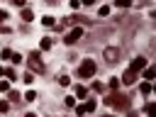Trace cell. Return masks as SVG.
Masks as SVG:
<instances>
[{
  "label": "cell",
  "mask_w": 156,
  "mask_h": 117,
  "mask_svg": "<svg viewBox=\"0 0 156 117\" xmlns=\"http://www.w3.org/2000/svg\"><path fill=\"white\" fill-rule=\"evenodd\" d=\"M90 76H95V61L93 58H85L78 66V78H90Z\"/></svg>",
  "instance_id": "7a4b0ae2"
},
{
  "label": "cell",
  "mask_w": 156,
  "mask_h": 117,
  "mask_svg": "<svg viewBox=\"0 0 156 117\" xmlns=\"http://www.w3.org/2000/svg\"><path fill=\"white\" fill-rule=\"evenodd\" d=\"M85 95H88V90L83 85H76V98H85Z\"/></svg>",
  "instance_id": "7c38bea8"
},
{
  "label": "cell",
  "mask_w": 156,
  "mask_h": 117,
  "mask_svg": "<svg viewBox=\"0 0 156 117\" xmlns=\"http://www.w3.org/2000/svg\"><path fill=\"white\" fill-rule=\"evenodd\" d=\"M80 37H83V29H80V27H76V29H71V32L66 34V44H76Z\"/></svg>",
  "instance_id": "5b68a950"
},
{
  "label": "cell",
  "mask_w": 156,
  "mask_h": 117,
  "mask_svg": "<svg viewBox=\"0 0 156 117\" xmlns=\"http://www.w3.org/2000/svg\"><path fill=\"white\" fill-rule=\"evenodd\" d=\"M2 20H7V12H5V10H0V22H2Z\"/></svg>",
  "instance_id": "83f0119b"
},
{
  "label": "cell",
  "mask_w": 156,
  "mask_h": 117,
  "mask_svg": "<svg viewBox=\"0 0 156 117\" xmlns=\"http://www.w3.org/2000/svg\"><path fill=\"white\" fill-rule=\"evenodd\" d=\"M144 110H146V115H149V117H154V115H156V107H154V102H149Z\"/></svg>",
  "instance_id": "9a60e30c"
},
{
  "label": "cell",
  "mask_w": 156,
  "mask_h": 117,
  "mask_svg": "<svg viewBox=\"0 0 156 117\" xmlns=\"http://www.w3.org/2000/svg\"><path fill=\"white\" fill-rule=\"evenodd\" d=\"M5 76H7V78H10V80H17V73H15V71H12V68H7V71H5Z\"/></svg>",
  "instance_id": "ac0fdd59"
},
{
  "label": "cell",
  "mask_w": 156,
  "mask_h": 117,
  "mask_svg": "<svg viewBox=\"0 0 156 117\" xmlns=\"http://www.w3.org/2000/svg\"><path fill=\"white\" fill-rule=\"evenodd\" d=\"M83 107H85V112H93V110H95V100H88Z\"/></svg>",
  "instance_id": "2e32d148"
},
{
  "label": "cell",
  "mask_w": 156,
  "mask_h": 117,
  "mask_svg": "<svg viewBox=\"0 0 156 117\" xmlns=\"http://www.w3.org/2000/svg\"><path fill=\"white\" fill-rule=\"evenodd\" d=\"M105 102H107V105H112V107H117V110H127V107L132 105V100H129L127 95H119V93L107 95V98H105Z\"/></svg>",
  "instance_id": "6da1fadb"
},
{
  "label": "cell",
  "mask_w": 156,
  "mask_h": 117,
  "mask_svg": "<svg viewBox=\"0 0 156 117\" xmlns=\"http://www.w3.org/2000/svg\"><path fill=\"white\" fill-rule=\"evenodd\" d=\"M51 46H54V41H51L49 37H44V39H41V49H44V51H49Z\"/></svg>",
  "instance_id": "30bf717a"
},
{
  "label": "cell",
  "mask_w": 156,
  "mask_h": 117,
  "mask_svg": "<svg viewBox=\"0 0 156 117\" xmlns=\"http://www.w3.org/2000/svg\"><path fill=\"white\" fill-rule=\"evenodd\" d=\"M107 15H110V5H102L100 7V17H107Z\"/></svg>",
  "instance_id": "e0dca14e"
},
{
  "label": "cell",
  "mask_w": 156,
  "mask_h": 117,
  "mask_svg": "<svg viewBox=\"0 0 156 117\" xmlns=\"http://www.w3.org/2000/svg\"><path fill=\"white\" fill-rule=\"evenodd\" d=\"M154 76H156V71H154V68H146V71H144V78H146V83H149Z\"/></svg>",
  "instance_id": "4fadbf2b"
},
{
  "label": "cell",
  "mask_w": 156,
  "mask_h": 117,
  "mask_svg": "<svg viewBox=\"0 0 156 117\" xmlns=\"http://www.w3.org/2000/svg\"><path fill=\"white\" fill-rule=\"evenodd\" d=\"M24 100H27V102L37 100V93H34V90H27V93H24Z\"/></svg>",
  "instance_id": "5bb4252c"
},
{
  "label": "cell",
  "mask_w": 156,
  "mask_h": 117,
  "mask_svg": "<svg viewBox=\"0 0 156 117\" xmlns=\"http://www.w3.org/2000/svg\"><path fill=\"white\" fill-rule=\"evenodd\" d=\"M41 24H44V27H54V24H56V20H54L51 15H46V17H41Z\"/></svg>",
  "instance_id": "9c48e42d"
},
{
  "label": "cell",
  "mask_w": 156,
  "mask_h": 117,
  "mask_svg": "<svg viewBox=\"0 0 156 117\" xmlns=\"http://www.w3.org/2000/svg\"><path fill=\"white\" fill-rule=\"evenodd\" d=\"M0 90L7 93V90H10V83H7V80H0Z\"/></svg>",
  "instance_id": "603a6c76"
},
{
  "label": "cell",
  "mask_w": 156,
  "mask_h": 117,
  "mask_svg": "<svg viewBox=\"0 0 156 117\" xmlns=\"http://www.w3.org/2000/svg\"><path fill=\"white\" fill-rule=\"evenodd\" d=\"M22 20H24V22H32V20H34V12H32L29 7H24V10H22Z\"/></svg>",
  "instance_id": "ba28073f"
},
{
  "label": "cell",
  "mask_w": 156,
  "mask_h": 117,
  "mask_svg": "<svg viewBox=\"0 0 156 117\" xmlns=\"http://www.w3.org/2000/svg\"><path fill=\"white\" fill-rule=\"evenodd\" d=\"M2 76H5V68H2V66H0V78H2Z\"/></svg>",
  "instance_id": "f1b7e54d"
},
{
  "label": "cell",
  "mask_w": 156,
  "mask_h": 117,
  "mask_svg": "<svg viewBox=\"0 0 156 117\" xmlns=\"http://www.w3.org/2000/svg\"><path fill=\"white\" fill-rule=\"evenodd\" d=\"M10 110V102L7 100H0V112H7Z\"/></svg>",
  "instance_id": "ffe728a7"
},
{
  "label": "cell",
  "mask_w": 156,
  "mask_h": 117,
  "mask_svg": "<svg viewBox=\"0 0 156 117\" xmlns=\"http://www.w3.org/2000/svg\"><path fill=\"white\" fill-rule=\"evenodd\" d=\"M10 61H12V63H20V61H22V56H20V54H12V58H10Z\"/></svg>",
  "instance_id": "4316f807"
},
{
  "label": "cell",
  "mask_w": 156,
  "mask_h": 117,
  "mask_svg": "<svg viewBox=\"0 0 156 117\" xmlns=\"http://www.w3.org/2000/svg\"><path fill=\"white\" fill-rule=\"evenodd\" d=\"M139 90H141L144 95H149V93H151V83H146V80H144V83L139 85Z\"/></svg>",
  "instance_id": "8fae6325"
},
{
  "label": "cell",
  "mask_w": 156,
  "mask_h": 117,
  "mask_svg": "<svg viewBox=\"0 0 156 117\" xmlns=\"http://www.w3.org/2000/svg\"><path fill=\"white\" fill-rule=\"evenodd\" d=\"M58 83L66 88V85H71V78H68V76H61V78H58Z\"/></svg>",
  "instance_id": "d6986e66"
},
{
  "label": "cell",
  "mask_w": 156,
  "mask_h": 117,
  "mask_svg": "<svg viewBox=\"0 0 156 117\" xmlns=\"http://www.w3.org/2000/svg\"><path fill=\"white\" fill-rule=\"evenodd\" d=\"M102 117H112V115H102Z\"/></svg>",
  "instance_id": "4dcf8cb0"
},
{
  "label": "cell",
  "mask_w": 156,
  "mask_h": 117,
  "mask_svg": "<svg viewBox=\"0 0 156 117\" xmlns=\"http://www.w3.org/2000/svg\"><path fill=\"white\" fill-rule=\"evenodd\" d=\"M136 76H139L136 71H132V68H127V71L122 73V83H124V85H132V83L136 80Z\"/></svg>",
  "instance_id": "8992f818"
},
{
  "label": "cell",
  "mask_w": 156,
  "mask_h": 117,
  "mask_svg": "<svg viewBox=\"0 0 156 117\" xmlns=\"http://www.w3.org/2000/svg\"><path fill=\"white\" fill-rule=\"evenodd\" d=\"M27 63H29V71H32V73H37V71L41 73V71H44V63H41V58H39V51H32Z\"/></svg>",
  "instance_id": "3957f363"
},
{
  "label": "cell",
  "mask_w": 156,
  "mask_h": 117,
  "mask_svg": "<svg viewBox=\"0 0 156 117\" xmlns=\"http://www.w3.org/2000/svg\"><path fill=\"white\" fill-rule=\"evenodd\" d=\"M110 88H112V90H117V88H119V80H117V78H112V80H110Z\"/></svg>",
  "instance_id": "d4e9b609"
},
{
  "label": "cell",
  "mask_w": 156,
  "mask_h": 117,
  "mask_svg": "<svg viewBox=\"0 0 156 117\" xmlns=\"http://www.w3.org/2000/svg\"><path fill=\"white\" fill-rule=\"evenodd\" d=\"M63 102H66V107H76V98H66Z\"/></svg>",
  "instance_id": "7402d4cb"
},
{
  "label": "cell",
  "mask_w": 156,
  "mask_h": 117,
  "mask_svg": "<svg viewBox=\"0 0 156 117\" xmlns=\"http://www.w3.org/2000/svg\"><path fill=\"white\" fill-rule=\"evenodd\" d=\"M22 80H24V83H32V80H34V73H32V71H29V73H24V78H22Z\"/></svg>",
  "instance_id": "44dd1931"
},
{
  "label": "cell",
  "mask_w": 156,
  "mask_h": 117,
  "mask_svg": "<svg viewBox=\"0 0 156 117\" xmlns=\"http://www.w3.org/2000/svg\"><path fill=\"white\" fill-rule=\"evenodd\" d=\"M10 102H20V93H10Z\"/></svg>",
  "instance_id": "484cf974"
},
{
  "label": "cell",
  "mask_w": 156,
  "mask_h": 117,
  "mask_svg": "<svg viewBox=\"0 0 156 117\" xmlns=\"http://www.w3.org/2000/svg\"><path fill=\"white\" fill-rule=\"evenodd\" d=\"M102 58H105L107 63H117V61H119V49H117V46H107V49L102 51Z\"/></svg>",
  "instance_id": "277c9868"
},
{
  "label": "cell",
  "mask_w": 156,
  "mask_h": 117,
  "mask_svg": "<svg viewBox=\"0 0 156 117\" xmlns=\"http://www.w3.org/2000/svg\"><path fill=\"white\" fill-rule=\"evenodd\" d=\"M0 56H2V58H12V51H10V49H2V54H0Z\"/></svg>",
  "instance_id": "cb8c5ba5"
},
{
  "label": "cell",
  "mask_w": 156,
  "mask_h": 117,
  "mask_svg": "<svg viewBox=\"0 0 156 117\" xmlns=\"http://www.w3.org/2000/svg\"><path fill=\"white\" fill-rule=\"evenodd\" d=\"M27 117H37V115H32V112H29V115H27Z\"/></svg>",
  "instance_id": "f546056e"
},
{
  "label": "cell",
  "mask_w": 156,
  "mask_h": 117,
  "mask_svg": "<svg viewBox=\"0 0 156 117\" xmlns=\"http://www.w3.org/2000/svg\"><path fill=\"white\" fill-rule=\"evenodd\" d=\"M129 68H132V71H136V73H139V71H141V68H146V58H144V56H136V58H134V61H132V63H129Z\"/></svg>",
  "instance_id": "52a82bcc"
}]
</instances>
